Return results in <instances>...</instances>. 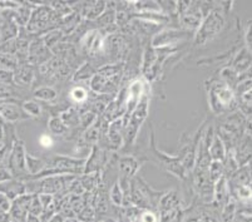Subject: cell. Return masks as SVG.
I'll use <instances>...</instances> for the list:
<instances>
[{"label":"cell","mask_w":252,"mask_h":222,"mask_svg":"<svg viewBox=\"0 0 252 222\" xmlns=\"http://www.w3.org/2000/svg\"><path fill=\"white\" fill-rule=\"evenodd\" d=\"M27 222H40V219H39V217H36V216H33V215H28Z\"/></svg>","instance_id":"cell-44"},{"label":"cell","mask_w":252,"mask_h":222,"mask_svg":"<svg viewBox=\"0 0 252 222\" xmlns=\"http://www.w3.org/2000/svg\"><path fill=\"white\" fill-rule=\"evenodd\" d=\"M150 128H151L150 150L151 152H152L153 157L156 159V161L159 162V164L166 169L167 172L172 173L173 176L180 178V180L185 181L186 178H187V171H186L185 167L182 166L180 159H177V156L166 155L164 152L158 150L157 146H156V136H155V130H153V126L150 125Z\"/></svg>","instance_id":"cell-6"},{"label":"cell","mask_w":252,"mask_h":222,"mask_svg":"<svg viewBox=\"0 0 252 222\" xmlns=\"http://www.w3.org/2000/svg\"><path fill=\"white\" fill-rule=\"evenodd\" d=\"M203 19L202 11L200 8V1H191L189 9L180 15L181 24L186 28V31H197Z\"/></svg>","instance_id":"cell-10"},{"label":"cell","mask_w":252,"mask_h":222,"mask_svg":"<svg viewBox=\"0 0 252 222\" xmlns=\"http://www.w3.org/2000/svg\"><path fill=\"white\" fill-rule=\"evenodd\" d=\"M208 91V104L215 114L232 113L237 108V97L231 87L221 79L210 82Z\"/></svg>","instance_id":"cell-1"},{"label":"cell","mask_w":252,"mask_h":222,"mask_svg":"<svg viewBox=\"0 0 252 222\" xmlns=\"http://www.w3.org/2000/svg\"><path fill=\"white\" fill-rule=\"evenodd\" d=\"M139 167H141V163H139V161L134 156H121L118 159V169L119 173H121V177L119 178L130 181L134 176H137Z\"/></svg>","instance_id":"cell-13"},{"label":"cell","mask_w":252,"mask_h":222,"mask_svg":"<svg viewBox=\"0 0 252 222\" xmlns=\"http://www.w3.org/2000/svg\"><path fill=\"white\" fill-rule=\"evenodd\" d=\"M22 108L31 118H38L42 116V107L36 100H25L23 102Z\"/></svg>","instance_id":"cell-31"},{"label":"cell","mask_w":252,"mask_h":222,"mask_svg":"<svg viewBox=\"0 0 252 222\" xmlns=\"http://www.w3.org/2000/svg\"><path fill=\"white\" fill-rule=\"evenodd\" d=\"M236 212H237V202L232 197H230L227 202L222 206L220 222H232L233 219H235Z\"/></svg>","instance_id":"cell-27"},{"label":"cell","mask_w":252,"mask_h":222,"mask_svg":"<svg viewBox=\"0 0 252 222\" xmlns=\"http://www.w3.org/2000/svg\"><path fill=\"white\" fill-rule=\"evenodd\" d=\"M148 109H150V97H148L147 92H144L136 108L128 117L127 127H126L125 130V139H123V143H126V147L132 146L136 141L139 128H141L142 123L146 121L148 116Z\"/></svg>","instance_id":"cell-4"},{"label":"cell","mask_w":252,"mask_h":222,"mask_svg":"<svg viewBox=\"0 0 252 222\" xmlns=\"http://www.w3.org/2000/svg\"><path fill=\"white\" fill-rule=\"evenodd\" d=\"M59 23H62V19L50 6L36 5L32 10L31 19L27 24V31L32 34H45L47 32L57 29V27H59Z\"/></svg>","instance_id":"cell-3"},{"label":"cell","mask_w":252,"mask_h":222,"mask_svg":"<svg viewBox=\"0 0 252 222\" xmlns=\"http://www.w3.org/2000/svg\"><path fill=\"white\" fill-rule=\"evenodd\" d=\"M232 68L238 75L242 73L251 70V50L249 48H242L241 50H238V53L236 54L235 59L232 62Z\"/></svg>","instance_id":"cell-19"},{"label":"cell","mask_w":252,"mask_h":222,"mask_svg":"<svg viewBox=\"0 0 252 222\" xmlns=\"http://www.w3.org/2000/svg\"><path fill=\"white\" fill-rule=\"evenodd\" d=\"M39 143H40V146L44 148H50L53 146V139L52 137L49 136V134L44 133L42 134V136L39 137Z\"/></svg>","instance_id":"cell-41"},{"label":"cell","mask_w":252,"mask_h":222,"mask_svg":"<svg viewBox=\"0 0 252 222\" xmlns=\"http://www.w3.org/2000/svg\"><path fill=\"white\" fill-rule=\"evenodd\" d=\"M18 59L14 56H10V54H3L0 53V69H6L14 72L15 68L18 67Z\"/></svg>","instance_id":"cell-34"},{"label":"cell","mask_w":252,"mask_h":222,"mask_svg":"<svg viewBox=\"0 0 252 222\" xmlns=\"http://www.w3.org/2000/svg\"><path fill=\"white\" fill-rule=\"evenodd\" d=\"M123 63L105 64L98 69V74L108 79H121V75L123 74Z\"/></svg>","instance_id":"cell-22"},{"label":"cell","mask_w":252,"mask_h":222,"mask_svg":"<svg viewBox=\"0 0 252 222\" xmlns=\"http://www.w3.org/2000/svg\"><path fill=\"white\" fill-rule=\"evenodd\" d=\"M25 155H27V151H25L24 142L17 138L13 142L10 150L6 153L3 161V164L8 168L13 178L22 181L24 178H28V171L25 167Z\"/></svg>","instance_id":"cell-5"},{"label":"cell","mask_w":252,"mask_h":222,"mask_svg":"<svg viewBox=\"0 0 252 222\" xmlns=\"http://www.w3.org/2000/svg\"><path fill=\"white\" fill-rule=\"evenodd\" d=\"M4 145V128L3 126H0V147Z\"/></svg>","instance_id":"cell-45"},{"label":"cell","mask_w":252,"mask_h":222,"mask_svg":"<svg viewBox=\"0 0 252 222\" xmlns=\"http://www.w3.org/2000/svg\"><path fill=\"white\" fill-rule=\"evenodd\" d=\"M11 201L6 197L5 194L0 193V212L3 214H9L11 208Z\"/></svg>","instance_id":"cell-39"},{"label":"cell","mask_w":252,"mask_h":222,"mask_svg":"<svg viewBox=\"0 0 252 222\" xmlns=\"http://www.w3.org/2000/svg\"><path fill=\"white\" fill-rule=\"evenodd\" d=\"M125 130L126 123L123 118L113 121L108 126L107 129V141H108V147L112 150H118L123 145V139H125Z\"/></svg>","instance_id":"cell-11"},{"label":"cell","mask_w":252,"mask_h":222,"mask_svg":"<svg viewBox=\"0 0 252 222\" xmlns=\"http://www.w3.org/2000/svg\"><path fill=\"white\" fill-rule=\"evenodd\" d=\"M233 155L238 167L251 163V133H245L233 148Z\"/></svg>","instance_id":"cell-12"},{"label":"cell","mask_w":252,"mask_h":222,"mask_svg":"<svg viewBox=\"0 0 252 222\" xmlns=\"http://www.w3.org/2000/svg\"><path fill=\"white\" fill-rule=\"evenodd\" d=\"M187 222H217L216 220H214L211 216L207 215H198V216H192L187 220Z\"/></svg>","instance_id":"cell-40"},{"label":"cell","mask_w":252,"mask_h":222,"mask_svg":"<svg viewBox=\"0 0 252 222\" xmlns=\"http://www.w3.org/2000/svg\"><path fill=\"white\" fill-rule=\"evenodd\" d=\"M251 22L250 24L247 25V29H246V33H245V43H246V48H249L251 50V43H252V39H251Z\"/></svg>","instance_id":"cell-43"},{"label":"cell","mask_w":252,"mask_h":222,"mask_svg":"<svg viewBox=\"0 0 252 222\" xmlns=\"http://www.w3.org/2000/svg\"><path fill=\"white\" fill-rule=\"evenodd\" d=\"M95 69L93 67H92L91 63H84L82 67H79V69L77 70V72L74 73V75H73L72 81L73 82H79V83H83V82H88L91 81L92 78H93V75L95 74Z\"/></svg>","instance_id":"cell-25"},{"label":"cell","mask_w":252,"mask_h":222,"mask_svg":"<svg viewBox=\"0 0 252 222\" xmlns=\"http://www.w3.org/2000/svg\"><path fill=\"white\" fill-rule=\"evenodd\" d=\"M48 128H49L50 133L56 134V136H64L69 132V128L62 122L59 116L50 117V120L48 121Z\"/></svg>","instance_id":"cell-29"},{"label":"cell","mask_w":252,"mask_h":222,"mask_svg":"<svg viewBox=\"0 0 252 222\" xmlns=\"http://www.w3.org/2000/svg\"><path fill=\"white\" fill-rule=\"evenodd\" d=\"M98 177H100V172H94V173H88V175H83L82 180L79 181L83 187L84 191L87 192H93V190H95L98 187Z\"/></svg>","instance_id":"cell-30"},{"label":"cell","mask_w":252,"mask_h":222,"mask_svg":"<svg viewBox=\"0 0 252 222\" xmlns=\"http://www.w3.org/2000/svg\"><path fill=\"white\" fill-rule=\"evenodd\" d=\"M191 36V32L189 31H164V32H158L152 39V45L153 48H162V47H171L172 44H176L180 42L181 39H186Z\"/></svg>","instance_id":"cell-9"},{"label":"cell","mask_w":252,"mask_h":222,"mask_svg":"<svg viewBox=\"0 0 252 222\" xmlns=\"http://www.w3.org/2000/svg\"><path fill=\"white\" fill-rule=\"evenodd\" d=\"M105 164V155L97 145L92 147L91 155L88 159H86V164H84L83 175H88V173L100 172L102 167Z\"/></svg>","instance_id":"cell-15"},{"label":"cell","mask_w":252,"mask_h":222,"mask_svg":"<svg viewBox=\"0 0 252 222\" xmlns=\"http://www.w3.org/2000/svg\"><path fill=\"white\" fill-rule=\"evenodd\" d=\"M11 178L13 177H11L10 172L8 171V168H6L3 163L0 164V184H1V182H5V181L11 180Z\"/></svg>","instance_id":"cell-42"},{"label":"cell","mask_w":252,"mask_h":222,"mask_svg":"<svg viewBox=\"0 0 252 222\" xmlns=\"http://www.w3.org/2000/svg\"><path fill=\"white\" fill-rule=\"evenodd\" d=\"M0 118L9 125H15L22 121L31 120V117L23 111L22 104H19L14 98H8L0 103Z\"/></svg>","instance_id":"cell-7"},{"label":"cell","mask_w":252,"mask_h":222,"mask_svg":"<svg viewBox=\"0 0 252 222\" xmlns=\"http://www.w3.org/2000/svg\"><path fill=\"white\" fill-rule=\"evenodd\" d=\"M32 6L33 8H35V5H25V4H23V5L18 6L17 9H14V15H13V19H14V22L17 23L18 27H24V25L28 24L29 19H31V14H32Z\"/></svg>","instance_id":"cell-23"},{"label":"cell","mask_w":252,"mask_h":222,"mask_svg":"<svg viewBox=\"0 0 252 222\" xmlns=\"http://www.w3.org/2000/svg\"><path fill=\"white\" fill-rule=\"evenodd\" d=\"M208 155H210L211 161L223 162L224 156H226V147H224L223 142L221 141V138L216 133H215L212 143L208 148Z\"/></svg>","instance_id":"cell-21"},{"label":"cell","mask_w":252,"mask_h":222,"mask_svg":"<svg viewBox=\"0 0 252 222\" xmlns=\"http://www.w3.org/2000/svg\"><path fill=\"white\" fill-rule=\"evenodd\" d=\"M34 77H35L34 68L28 62L19 63L14 70L15 86H31L34 81Z\"/></svg>","instance_id":"cell-16"},{"label":"cell","mask_w":252,"mask_h":222,"mask_svg":"<svg viewBox=\"0 0 252 222\" xmlns=\"http://www.w3.org/2000/svg\"><path fill=\"white\" fill-rule=\"evenodd\" d=\"M231 197L230 187H228L227 178L221 177L217 182L214 185V198H212V203L215 207H222L224 203L227 202L228 198Z\"/></svg>","instance_id":"cell-17"},{"label":"cell","mask_w":252,"mask_h":222,"mask_svg":"<svg viewBox=\"0 0 252 222\" xmlns=\"http://www.w3.org/2000/svg\"><path fill=\"white\" fill-rule=\"evenodd\" d=\"M69 97L72 99V102L77 103V104H83L87 103L89 99V93L87 89H84L83 87H74V88L70 91Z\"/></svg>","instance_id":"cell-32"},{"label":"cell","mask_w":252,"mask_h":222,"mask_svg":"<svg viewBox=\"0 0 252 222\" xmlns=\"http://www.w3.org/2000/svg\"><path fill=\"white\" fill-rule=\"evenodd\" d=\"M0 193L5 194L6 197L13 202L19 196L27 193V186H25L24 181L18 180V178H11V180L0 184Z\"/></svg>","instance_id":"cell-14"},{"label":"cell","mask_w":252,"mask_h":222,"mask_svg":"<svg viewBox=\"0 0 252 222\" xmlns=\"http://www.w3.org/2000/svg\"><path fill=\"white\" fill-rule=\"evenodd\" d=\"M93 219H94V210H93V207H89V206H86V207L78 214V221L81 220V221L83 222H89Z\"/></svg>","instance_id":"cell-37"},{"label":"cell","mask_w":252,"mask_h":222,"mask_svg":"<svg viewBox=\"0 0 252 222\" xmlns=\"http://www.w3.org/2000/svg\"><path fill=\"white\" fill-rule=\"evenodd\" d=\"M52 58V50L45 47L42 38H36L34 39L33 42L29 43L28 63L36 64V65H43V64L48 63Z\"/></svg>","instance_id":"cell-8"},{"label":"cell","mask_w":252,"mask_h":222,"mask_svg":"<svg viewBox=\"0 0 252 222\" xmlns=\"http://www.w3.org/2000/svg\"><path fill=\"white\" fill-rule=\"evenodd\" d=\"M25 167H27V171H28V178L27 180H29L33 176L43 172L47 168V162L43 159H39V157L27 153L25 155Z\"/></svg>","instance_id":"cell-20"},{"label":"cell","mask_w":252,"mask_h":222,"mask_svg":"<svg viewBox=\"0 0 252 222\" xmlns=\"http://www.w3.org/2000/svg\"><path fill=\"white\" fill-rule=\"evenodd\" d=\"M158 211L167 212L172 210H180L181 208V197L177 191H168L164 192L158 201Z\"/></svg>","instance_id":"cell-18"},{"label":"cell","mask_w":252,"mask_h":222,"mask_svg":"<svg viewBox=\"0 0 252 222\" xmlns=\"http://www.w3.org/2000/svg\"><path fill=\"white\" fill-rule=\"evenodd\" d=\"M139 222H158V216L156 215L155 211L146 210V211L141 212Z\"/></svg>","instance_id":"cell-38"},{"label":"cell","mask_w":252,"mask_h":222,"mask_svg":"<svg viewBox=\"0 0 252 222\" xmlns=\"http://www.w3.org/2000/svg\"><path fill=\"white\" fill-rule=\"evenodd\" d=\"M40 38H42V40H43V43L45 44V47L49 48V49L52 50L53 48L56 47V45H58L59 42H61L62 39L64 38V34L61 29L57 28V29H53V31H50V32H47V33L43 34Z\"/></svg>","instance_id":"cell-28"},{"label":"cell","mask_w":252,"mask_h":222,"mask_svg":"<svg viewBox=\"0 0 252 222\" xmlns=\"http://www.w3.org/2000/svg\"><path fill=\"white\" fill-rule=\"evenodd\" d=\"M33 97L40 102H54L58 98V92L53 87L42 86L34 89Z\"/></svg>","instance_id":"cell-24"},{"label":"cell","mask_w":252,"mask_h":222,"mask_svg":"<svg viewBox=\"0 0 252 222\" xmlns=\"http://www.w3.org/2000/svg\"><path fill=\"white\" fill-rule=\"evenodd\" d=\"M59 118L62 120V122L67 126L68 128H73L79 126V121H81V114L75 108L70 107V108L65 109L64 112H62V114L59 116Z\"/></svg>","instance_id":"cell-26"},{"label":"cell","mask_w":252,"mask_h":222,"mask_svg":"<svg viewBox=\"0 0 252 222\" xmlns=\"http://www.w3.org/2000/svg\"><path fill=\"white\" fill-rule=\"evenodd\" d=\"M224 24H226V11H224V9L220 8V6L212 9L203 18L200 27L197 28L196 33H194V45L201 47V45H206L207 43L212 42L224 28Z\"/></svg>","instance_id":"cell-2"},{"label":"cell","mask_w":252,"mask_h":222,"mask_svg":"<svg viewBox=\"0 0 252 222\" xmlns=\"http://www.w3.org/2000/svg\"><path fill=\"white\" fill-rule=\"evenodd\" d=\"M109 200L113 205L116 206H122L123 205V192L122 189L119 187L118 181L114 182L113 186L109 190Z\"/></svg>","instance_id":"cell-35"},{"label":"cell","mask_w":252,"mask_h":222,"mask_svg":"<svg viewBox=\"0 0 252 222\" xmlns=\"http://www.w3.org/2000/svg\"><path fill=\"white\" fill-rule=\"evenodd\" d=\"M208 177L214 185L220 178L223 177V163L219 161L211 162L210 167H208Z\"/></svg>","instance_id":"cell-33"},{"label":"cell","mask_w":252,"mask_h":222,"mask_svg":"<svg viewBox=\"0 0 252 222\" xmlns=\"http://www.w3.org/2000/svg\"><path fill=\"white\" fill-rule=\"evenodd\" d=\"M43 214V206L39 201L38 194H33V197H32V202L31 206H29V215H33V216L40 217Z\"/></svg>","instance_id":"cell-36"}]
</instances>
